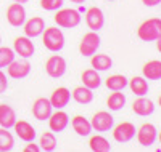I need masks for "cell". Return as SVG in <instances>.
<instances>
[{
  "label": "cell",
  "mask_w": 161,
  "mask_h": 152,
  "mask_svg": "<svg viewBox=\"0 0 161 152\" xmlns=\"http://www.w3.org/2000/svg\"><path fill=\"white\" fill-rule=\"evenodd\" d=\"M42 42L44 47L52 51V53H58L64 47V34L58 27H47L42 32Z\"/></svg>",
  "instance_id": "obj_1"
},
{
  "label": "cell",
  "mask_w": 161,
  "mask_h": 152,
  "mask_svg": "<svg viewBox=\"0 0 161 152\" xmlns=\"http://www.w3.org/2000/svg\"><path fill=\"white\" fill-rule=\"evenodd\" d=\"M137 35L143 42H155V40L161 35V19L159 18H150L143 21L139 29H137Z\"/></svg>",
  "instance_id": "obj_2"
},
{
  "label": "cell",
  "mask_w": 161,
  "mask_h": 152,
  "mask_svg": "<svg viewBox=\"0 0 161 152\" xmlns=\"http://www.w3.org/2000/svg\"><path fill=\"white\" fill-rule=\"evenodd\" d=\"M53 19H55V23L60 27H64V29H73V27H77L80 24L79 11L73 10V8H61V10H58Z\"/></svg>",
  "instance_id": "obj_3"
},
{
  "label": "cell",
  "mask_w": 161,
  "mask_h": 152,
  "mask_svg": "<svg viewBox=\"0 0 161 152\" xmlns=\"http://www.w3.org/2000/svg\"><path fill=\"white\" fill-rule=\"evenodd\" d=\"M100 35L95 32V31H90L87 34H84L82 40H80L79 43V51L82 56H92V54H95L98 47H100Z\"/></svg>",
  "instance_id": "obj_4"
},
{
  "label": "cell",
  "mask_w": 161,
  "mask_h": 152,
  "mask_svg": "<svg viewBox=\"0 0 161 152\" xmlns=\"http://www.w3.org/2000/svg\"><path fill=\"white\" fill-rule=\"evenodd\" d=\"M66 67H68L66 66V59L60 56V54H53L45 63V72L52 79H60L66 74Z\"/></svg>",
  "instance_id": "obj_5"
},
{
  "label": "cell",
  "mask_w": 161,
  "mask_h": 152,
  "mask_svg": "<svg viewBox=\"0 0 161 152\" xmlns=\"http://www.w3.org/2000/svg\"><path fill=\"white\" fill-rule=\"evenodd\" d=\"M113 123H114V119L110 112L106 110H100V112L93 114L92 120H90V125H92V130L95 131H100V133H105V131H110L113 128Z\"/></svg>",
  "instance_id": "obj_6"
},
{
  "label": "cell",
  "mask_w": 161,
  "mask_h": 152,
  "mask_svg": "<svg viewBox=\"0 0 161 152\" xmlns=\"http://www.w3.org/2000/svg\"><path fill=\"white\" fill-rule=\"evenodd\" d=\"M156 136H158V131L153 123H143L137 131V141L142 147H150L155 144Z\"/></svg>",
  "instance_id": "obj_7"
},
{
  "label": "cell",
  "mask_w": 161,
  "mask_h": 152,
  "mask_svg": "<svg viewBox=\"0 0 161 152\" xmlns=\"http://www.w3.org/2000/svg\"><path fill=\"white\" fill-rule=\"evenodd\" d=\"M86 24L89 26L90 31H95V32L103 29V26H105V15H103V11L98 7L89 8L87 13H86Z\"/></svg>",
  "instance_id": "obj_8"
},
{
  "label": "cell",
  "mask_w": 161,
  "mask_h": 152,
  "mask_svg": "<svg viewBox=\"0 0 161 152\" xmlns=\"http://www.w3.org/2000/svg\"><path fill=\"white\" fill-rule=\"evenodd\" d=\"M136 136V127L130 122H121L113 130V138L118 143H129Z\"/></svg>",
  "instance_id": "obj_9"
},
{
  "label": "cell",
  "mask_w": 161,
  "mask_h": 152,
  "mask_svg": "<svg viewBox=\"0 0 161 152\" xmlns=\"http://www.w3.org/2000/svg\"><path fill=\"white\" fill-rule=\"evenodd\" d=\"M7 21L13 26V27H21L26 21V10L23 7V3H11L7 10Z\"/></svg>",
  "instance_id": "obj_10"
},
{
  "label": "cell",
  "mask_w": 161,
  "mask_h": 152,
  "mask_svg": "<svg viewBox=\"0 0 161 152\" xmlns=\"http://www.w3.org/2000/svg\"><path fill=\"white\" fill-rule=\"evenodd\" d=\"M13 51H15L16 54H19L21 58L28 59V58H31L32 54H34L36 47H34V43H32V40H31L29 37L24 35V37L15 38V43H13Z\"/></svg>",
  "instance_id": "obj_11"
},
{
  "label": "cell",
  "mask_w": 161,
  "mask_h": 152,
  "mask_svg": "<svg viewBox=\"0 0 161 152\" xmlns=\"http://www.w3.org/2000/svg\"><path fill=\"white\" fill-rule=\"evenodd\" d=\"M68 123H69V115L61 109H57V112H52L48 117V127L53 133H60L66 130Z\"/></svg>",
  "instance_id": "obj_12"
},
{
  "label": "cell",
  "mask_w": 161,
  "mask_h": 152,
  "mask_svg": "<svg viewBox=\"0 0 161 152\" xmlns=\"http://www.w3.org/2000/svg\"><path fill=\"white\" fill-rule=\"evenodd\" d=\"M52 112H53V106L50 104V99L39 98V99L34 101V104H32V115L37 120H40V122L47 120Z\"/></svg>",
  "instance_id": "obj_13"
},
{
  "label": "cell",
  "mask_w": 161,
  "mask_h": 152,
  "mask_svg": "<svg viewBox=\"0 0 161 152\" xmlns=\"http://www.w3.org/2000/svg\"><path fill=\"white\" fill-rule=\"evenodd\" d=\"M8 75L11 79H24V77H28L29 72H31V64L29 61H19V59H13L8 66Z\"/></svg>",
  "instance_id": "obj_14"
},
{
  "label": "cell",
  "mask_w": 161,
  "mask_h": 152,
  "mask_svg": "<svg viewBox=\"0 0 161 152\" xmlns=\"http://www.w3.org/2000/svg\"><path fill=\"white\" fill-rule=\"evenodd\" d=\"M23 26H24V35L29 38H34V37L42 35V32L45 29V21L40 16H32L31 19L24 21Z\"/></svg>",
  "instance_id": "obj_15"
},
{
  "label": "cell",
  "mask_w": 161,
  "mask_h": 152,
  "mask_svg": "<svg viewBox=\"0 0 161 152\" xmlns=\"http://www.w3.org/2000/svg\"><path fill=\"white\" fill-rule=\"evenodd\" d=\"M13 128H15L16 136L19 138V139H23L26 143H32L36 139V130H34V127L31 125L29 122H26V120H16L15 125H13Z\"/></svg>",
  "instance_id": "obj_16"
},
{
  "label": "cell",
  "mask_w": 161,
  "mask_h": 152,
  "mask_svg": "<svg viewBox=\"0 0 161 152\" xmlns=\"http://www.w3.org/2000/svg\"><path fill=\"white\" fill-rule=\"evenodd\" d=\"M71 101V91L66 87H60L50 96V104L53 106V109H63L68 106V103Z\"/></svg>",
  "instance_id": "obj_17"
},
{
  "label": "cell",
  "mask_w": 161,
  "mask_h": 152,
  "mask_svg": "<svg viewBox=\"0 0 161 152\" xmlns=\"http://www.w3.org/2000/svg\"><path fill=\"white\" fill-rule=\"evenodd\" d=\"M132 110H134V114H137L140 117L152 115L155 112V103L152 99L143 98V96H139V98L132 103Z\"/></svg>",
  "instance_id": "obj_18"
},
{
  "label": "cell",
  "mask_w": 161,
  "mask_h": 152,
  "mask_svg": "<svg viewBox=\"0 0 161 152\" xmlns=\"http://www.w3.org/2000/svg\"><path fill=\"white\" fill-rule=\"evenodd\" d=\"M16 122V112L15 109L8 104H0V127L11 128Z\"/></svg>",
  "instance_id": "obj_19"
},
{
  "label": "cell",
  "mask_w": 161,
  "mask_h": 152,
  "mask_svg": "<svg viewBox=\"0 0 161 152\" xmlns=\"http://www.w3.org/2000/svg\"><path fill=\"white\" fill-rule=\"evenodd\" d=\"M142 74L148 80H161V61L152 59L148 63H145L142 67Z\"/></svg>",
  "instance_id": "obj_20"
},
{
  "label": "cell",
  "mask_w": 161,
  "mask_h": 152,
  "mask_svg": "<svg viewBox=\"0 0 161 152\" xmlns=\"http://www.w3.org/2000/svg\"><path fill=\"white\" fill-rule=\"evenodd\" d=\"M80 79H82V84L90 90H95L102 85V79L98 75V71H95V69H86V71H82Z\"/></svg>",
  "instance_id": "obj_21"
},
{
  "label": "cell",
  "mask_w": 161,
  "mask_h": 152,
  "mask_svg": "<svg viewBox=\"0 0 161 152\" xmlns=\"http://www.w3.org/2000/svg\"><path fill=\"white\" fill-rule=\"evenodd\" d=\"M127 85L130 87V91L136 94V96H145L147 93H148V82H147V79L142 75H136V77H132L129 82H127Z\"/></svg>",
  "instance_id": "obj_22"
},
{
  "label": "cell",
  "mask_w": 161,
  "mask_h": 152,
  "mask_svg": "<svg viewBox=\"0 0 161 152\" xmlns=\"http://www.w3.org/2000/svg\"><path fill=\"white\" fill-rule=\"evenodd\" d=\"M71 125H73L74 131H76L79 136H89V134L92 133V125H90V122H89L86 117H82V115L73 117Z\"/></svg>",
  "instance_id": "obj_23"
},
{
  "label": "cell",
  "mask_w": 161,
  "mask_h": 152,
  "mask_svg": "<svg viewBox=\"0 0 161 152\" xmlns=\"http://www.w3.org/2000/svg\"><path fill=\"white\" fill-rule=\"evenodd\" d=\"M127 82L129 80L126 79V75L114 74V75H110L108 79L105 80V85H106V88L111 90V91H121L123 88L127 87Z\"/></svg>",
  "instance_id": "obj_24"
},
{
  "label": "cell",
  "mask_w": 161,
  "mask_h": 152,
  "mask_svg": "<svg viewBox=\"0 0 161 152\" xmlns=\"http://www.w3.org/2000/svg\"><path fill=\"white\" fill-rule=\"evenodd\" d=\"M73 99L79 104H90L93 101V93L90 88H87L86 85L82 87H76L73 91Z\"/></svg>",
  "instance_id": "obj_25"
},
{
  "label": "cell",
  "mask_w": 161,
  "mask_h": 152,
  "mask_svg": "<svg viewBox=\"0 0 161 152\" xmlns=\"http://www.w3.org/2000/svg\"><path fill=\"white\" fill-rule=\"evenodd\" d=\"M90 64L95 71L103 72V71H108V69L113 66V61H111V58L108 56V54H92Z\"/></svg>",
  "instance_id": "obj_26"
},
{
  "label": "cell",
  "mask_w": 161,
  "mask_h": 152,
  "mask_svg": "<svg viewBox=\"0 0 161 152\" xmlns=\"http://www.w3.org/2000/svg\"><path fill=\"white\" fill-rule=\"evenodd\" d=\"M89 147L93 152H108V150H111V146H110L108 139H106L105 136H102V134L92 136L90 141H89Z\"/></svg>",
  "instance_id": "obj_27"
},
{
  "label": "cell",
  "mask_w": 161,
  "mask_h": 152,
  "mask_svg": "<svg viewBox=\"0 0 161 152\" xmlns=\"http://www.w3.org/2000/svg\"><path fill=\"white\" fill-rule=\"evenodd\" d=\"M40 149L45 150V152H52L57 149V136L53 131H45L42 133V136H40V143H39Z\"/></svg>",
  "instance_id": "obj_28"
},
{
  "label": "cell",
  "mask_w": 161,
  "mask_h": 152,
  "mask_svg": "<svg viewBox=\"0 0 161 152\" xmlns=\"http://www.w3.org/2000/svg\"><path fill=\"white\" fill-rule=\"evenodd\" d=\"M15 147V138L8 128H0V152H8Z\"/></svg>",
  "instance_id": "obj_29"
},
{
  "label": "cell",
  "mask_w": 161,
  "mask_h": 152,
  "mask_svg": "<svg viewBox=\"0 0 161 152\" xmlns=\"http://www.w3.org/2000/svg\"><path fill=\"white\" fill-rule=\"evenodd\" d=\"M126 104V96L124 93H119V91H114L108 96L106 99V106H108L110 110H121Z\"/></svg>",
  "instance_id": "obj_30"
},
{
  "label": "cell",
  "mask_w": 161,
  "mask_h": 152,
  "mask_svg": "<svg viewBox=\"0 0 161 152\" xmlns=\"http://www.w3.org/2000/svg\"><path fill=\"white\" fill-rule=\"evenodd\" d=\"M16 53L13 51V48H8V47H0V69L2 67H7L13 59H15Z\"/></svg>",
  "instance_id": "obj_31"
},
{
  "label": "cell",
  "mask_w": 161,
  "mask_h": 152,
  "mask_svg": "<svg viewBox=\"0 0 161 152\" xmlns=\"http://www.w3.org/2000/svg\"><path fill=\"white\" fill-rule=\"evenodd\" d=\"M63 7V0H40V8L45 11H57Z\"/></svg>",
  "instance_id": "obj_32"
},
{
  "label": "cell",
  "mask_w": 161,
  "mask_h": 152,
  "mask_svg": "<svg viewBox=\"0 0 161 152\" xmlns=\"http://www.w3.org/2000/svg\"><path fill=\"white\" fill-rule=\"evenodd\" d=\"M8 88V80H7V75L3 74V71L0 69V93H5Z\"/></svg>",
  "instance_id": "obj_33"
},
{
  "label": "cell",
  "mask_w": 161,
  "mask_h": 152,
  "mask_svg": "<svg viewBox=\"0 0 161 152\" xmlns=\"http://www.w3.org/2000/svg\"><path fill=\"white\" fill-rule=\"evenodd\" d=\"M39 150H40V147L37 144H34V141H32V144H28L24 147V152H39Z\"/></svg>",
  "instance_id": "obj_34"
},
{
  "label": "cell",
  "mask_w": 161,
  "mask_h": 152,
  "mask_svg": "<svg viewBox=\"0 0 161 152\" xmlns=\"http://www.w3.org/2000/svg\"><path fill=\"white\" fill-rule=\"evenodd\" d=\"M142 3L147 5V7H156L161 3V0H142Z\"/></svg>",
  "instance_id": "obj_35"
},
{
  "label": "cell",
  "mask_w": 161,
  "mask_h": 152,
  "mask_svg": "<svg viewBox=\"0 0 161 152\" xmlns=\"http://www.w3.org/2000/svg\"><path fill=\"white\" fill-rule=\"evenodd\" d=\"M155 42H156V50H158V51L161 53V35H159V37H158V38L155 40Z\"/></svg>",
  "instance_id": "obj_36"
},
{
  "label": "cell",
  "mask_w": 161,
  "mask_h": 152,
  "mask_svg": "<svg viewBox=\"0 0 161 152\" xmlns=\"http://www.w3.org/2000/svg\"><path fill=\"white\" fill-rule=\"evenodd\" d=\"M13 2H16V3H28L29 0H13Z\"/></svg>",
  "instance_id": "obj_37"
},
{
  "label": "cell",
  "mask_w": 161,
  "mask_h": 152,
  "mask_svg": "<svg viewBox=\"0 0 161 152\" xmlns=\"http://www.w3.org/2000/svg\"><path fill=\"white\" fill-rule=\"evenodd\" d=\"M69 2H73V3H84L86 0H69Z\"/></svg>",
  "instance_id": "obj_38"
},
{
  "label": "cell",
  "mask_w": 161,
  "mask_h": 152,
  "mask_svg": "<svg viewBox=\"0 0 161 152\" xmlns=\"http://www.w3.org/2000/svg\"><path fill=\"white\" fill-rule=\"evenodd\" d=\"M158 103H159V106H161V96H159V98H158Z\"/></svg>",
  "instance_id": "obj_39"
},
{
  "label": "cell",
  "mask_w": 161,
  "mask_h": 152,
  "mask_svg": "<svg viewBox=\"0 0 161 152\" xmlns=\"http://www.w3.org/2000/svg\"><path fill=\"white\" fill-rule=\"evenodd\" d=\"M159 143H161V133H159Z\"/></svg>",
  "instance_id": "obj_40"
},
{
  "label": "cell",
  "mask_w": 161,
  "mask_h": 152,
  "mask_svg": "<svg viewBox=\"0 0 161 152\" xmlns=\"http://www.w3.org/2000/svg\"><path fill=\"white\" fill-rule=\"evenodd\" d=\"M0 43H2V37H0Z\"/></svg>",
  "instance_id": "obj_41"
},
{
  "label": "cell",
  "mask_w": 161,
  "mask_h": 152,
  "mask_svg": "<svg viewBox=\"0 0 161 152\" xmlns=\"http://www.w3.org/2000/svg\"><path fill=\"white\" fill-rule=\"evenodd\" d=\"M110 2H113V0H110Z\"/></svg>",
  "instance_id": "obj_42"
}]
</instances>
